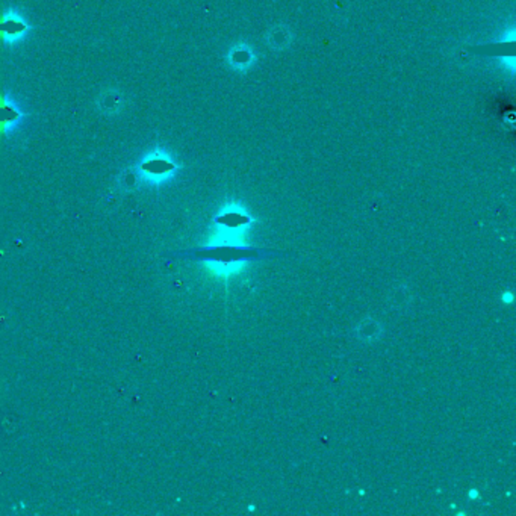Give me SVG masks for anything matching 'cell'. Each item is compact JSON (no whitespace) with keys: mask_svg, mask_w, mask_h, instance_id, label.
<instances>
[{"mask_svg":"<svg viewBox=\"0 0 516 516\" xmlns=\"http://www.w3.org/2000/svg\"><path fill=\"white\" fill-rule=\"evenodd\" d=\"M26 25L17 17H5L0 23V32L8 38H17L25 34Z\"/></svg>","mask_w":516,"mask_h":516,"instance_id":"2","label":"cell"},{"mask_svg":"<svg viewBox=\"0 0 516 516\" xmlns=\"http://www.w3.org/2000/svg\"><path fill=\"white\" fill-rule=\"evenodd\" d=\"M174 170V164L165 157L153 156L141 164V171L150 179H161Z\"/></svg>","mask_w":516,"mask_h":516,"instance_id":"1","label":"cell"},{"mask_svg":"<svg viewBox=\"0 0 516 516\" xmlns=\"http://www.w3.org/2000/svg\"><path fill=\"white\" fill-rule=\"evenodd\" d=\"M503 301H506V303H512V301H513V294L512 292L503 294Z\"/></svg>","mask_w":516,"mask_h":516,"instance_id":"4","label":"cell"},{"mask_svg":"<svg viewBox=\"0 0 516 516\" xmlns=\"http://www.w3.org/2000/svg\"><path fill=\"white\" fill-rule=\"evenodd\" d=\"M20 117V113L8 103H0V124H11Z\"/></svg>","mask_w":516,"mask_h":516,"instance_id":"3","label":"cell"},{"mask_svg":"<svg viewBox=\"0 0 516 516\" xmlns=\"http://www.w3.org/2000/svg\"><path fill=\"white\" fill-rule=\"evenodd\" d=\"M468 498H470V499L479 498V490L477 489H471L470 492H468Z\"/></svg>","mask_w":516,"mask_h":516,"instance_id":"5","label":"cell"}]
</instances>
